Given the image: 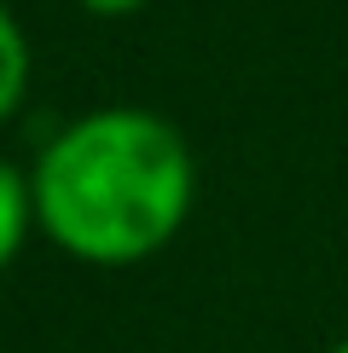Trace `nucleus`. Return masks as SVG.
I'll use <instances>...</instances> for the list:
<instances>
[{"instance_id":"obj_1","label":"nucleus","mask_w":348,"mask_h":353,"mask_svg":"<svg viewBox=\"0 0 348 353\" xmlns=\"http://www.w3.org/2000/svg\"><path fill=\"white\" fill-rule=\"evenodd\" d=\"M29 191L58 249L99 267H128L186 226L197 168L180 128L163 116L93 110L41 151Z\"/></svg>"},{"instance_id":"obj_2","label":"nucleus","mask_w":348,"mask_h":353,"mask_svg":"<svg viewBox=\"0 0 348 353\" xmlns=\"http://www.w3.org/2000/svg\"><path fill=\"white\" fill-rule=\"evenodd\" d=\"M23 81H29V41H23L18 18H12L6 6H0V122H6V116L18 110Z\"/></svg>"},{"instance_id":"obj_3","label":"nucleus","mask_w":348,"mask_h":353,"mask_svg":"<svg viewBox=\"0 0 348 353\" xmlns=\"http://www.w3.org/2000/svg\"><path fill=\"white\" fill-rule=\"evenodd\" d=\"M29 209H35V191H29V180H18V168L0 163V267L18 255L23 226H29Z\"/></svg>"},{"instance_id":"obj_4","label":"nucleus","mask_w":348,"mask_h":353,"mask_svg":"<svg viewBox=\"0 0 348 353\" xmlns=\"http://www.w3.org/2000/svg\"><path fill=\"white\" fill-rule=\"evenodd\" d=\"M87 12H99V18H122V12H139L145 0H81Z\"/></svg>"},{"instance_id":"obj_5","label":"nucleus","mask_w":348,"mask_h":353,"mask_svg":"<svg viewBox=\"0 0 348 353\" xmlns=\"http://www.w3.org/2000/svg\"><path fill=\"white\" fill-rule=\"evenodd\" d=\"M331 353H348V336H342V342H337V347H331Z\"/></svg>"}]
</instances>
